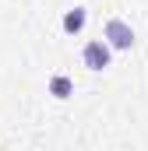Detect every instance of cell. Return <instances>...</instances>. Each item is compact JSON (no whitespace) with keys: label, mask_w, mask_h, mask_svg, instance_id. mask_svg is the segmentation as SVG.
<instances>
[{"label":"cell","mask_w":148,"mask_h":151,"mask_svg":"<svg viewBox=\"0 0 148 151\" xmlns=\"http://www.w3.org/2000/svg\"><path fill=\"white\" fill-rule=\"evenodd\" d=\"M85 21H88L85 7H74V11H67V14H64V32H67V35H78V32L85 28Z\"/></svg>","instance_id":"3957f363"},{"label":"cell","mask_w":148,"mask_h":151,"mask_svg":"<svg viewBox=\"0 0 148 151\" xmlns=\"http://www.w3.org/2000/svg\"><path fill=\"white\" fill-rule=\"evenodd\" d=\"M106 42H110V49H131V46H134V32H131V25L120 21V18L106 21Z\"/></svg>","instance_id":"7a4b0ae2"},{"label":"cell","mask_w":148,"mask_h":151,"mask_svg":"<svg viewBox=\"0 0 148 151\" xmlns=\"http://www.w3.org/2000/svg\"><path fill=\"white\" fill-rule=\"evenodd\" d=\"M49 95H53V99H71V95H74V81L64 77V74L49 77Z\"/></svg>","instance_id":"277c9868"},{"label":"cell","mask_w":148,"mask_h":151,"mask_svg":"<svg viewBox=\"0 0 148 151\" xmlns=\"http://www.w3.org/2000/svg\"><path fill=\"white\" fill-rule=\"evenodd\" d=\"M110 56H113V49H110V42H106V39L88 42V46H85V53H81V60H85V67H88V70H106V67H110Z\"/></svg>","instance_id":"6da1fadb"}]
</instances>
